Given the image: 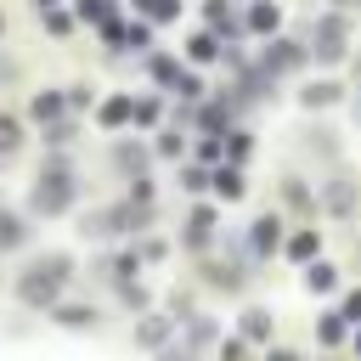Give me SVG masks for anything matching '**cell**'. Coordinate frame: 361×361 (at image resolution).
I'll return each instance as SVG.
<instances>
[{
  "label": "cell",
  "instance_id": "2",
  "mask_svg": "<svg viewBox=\"0 0 361 361\" xmlns=\"http://www.w3.org/2000/svg\"><path fill=\"white\" fill-rule=\"evenodd\" d=\"M68 203H73V180H68L62 164H51V169L39 175V186H34V209H39V214H62Z\"/></svg>",
  "mask_w": 361,
  "mask_h": 361
},
{
  "label": "cell",
  "instance_id": "24",
  "mask_svg": "<svg viewBox=\"0 0 361 361\" xmlns=\"http://www.w3.org/2000/svg\"><path fill=\"white\" fill-rule=\"evenodd\" d=\"M175 85H180V96H186V102H192V96H203V85H197V79H192V73H180V79H175Z\"/></svg>",
  "mask_w": 361,
  "mask_h": 361
},
{
  "label": "cell",
  "instance_id": "28",
  "mask_svg": "<svg viewBox=\"0 0 361 361\" xmlns=\"http://www.w3.org/2000/svg\"><path fill=\"white\" fill-rule=\"evenodd\" d=\"M265 361H299V355H293V350H271Z\"/></svg>",
  "mask_w": 361,
  "mask_h": 361
},
{
  "label": "cell",
  "instance_id": "18",
  "mask_svg": "<svg viewBox=\"0 0 361 361\" xmlns=\"http://www.w3.org/2000/svg\"><path fill=\"white\" fill-rule=\"evenodd\" d=\"M79 11H85L90 23H102V28H107V11H113V6H107V0H79Z\"/></svg>",
  "mask_w": 361,
  "mask_h": 361
},
{
  "label": "cell",
  "instance_id": "3",
  "mask_svg": "<svg viewBox=\"0 0 361 361\" xmlns=\"http://www.w3.org/2000/svg\"><path fill=\"white\" fill-rule=\"evenodd\" d=\"M344 34H350L344 17L327 11V17H316V28H310V51H316L322 62H338V56H344Z\"/></svg>",
  "mask_w": 361,
  "mask_h": 361
},
{
  "label": "cell",
  "instance_id": "11",
  "mask_svg": "<svg viewBox=\"0 0 361 361\" xmlns=\"http://www.w3.org/2000/svg\"><path fill=\"white\" fill-rule=\"evenodd\" d=\"M56 113H62V96H51V90H45V96H34V118H39V124H45V118H56Z\"/></svg>",
  "mask_w": 361,
  "mask_h": 361
},
{
  "label": "cell",
  "instance_id": "20",
  "mask_svg": "<svg viewBox=\"0 0 361 361\" xmlns=\"http://www.w3.org/2000/svg\"><path fill=\"white\" fill-rule=\"evenodd\" d=\"M209 56H214V39L197 34V39H192V62H209Z\"/></svg>",
  "mask_w": 361,
  "mask_h": 361
},
{
  "label": "cell",
  "instance_id": "4",
  "mask_svg": "<svg viewBox=\"0 0 361 361\" xmlns=\"http://www.w3.org/2000/svg\"><path fill=\"white\" fill-rule=\"evenodd\" d=\"M305 62V51L293 45V39H276L271 51H265V73H288V68H299Z\"/></svg>",
  "mask_w": 361,
  "mask_h": 361
},
{
  "label": "cell",
  "instance_id": "12",
  "mask_svg": "<svg viewBox=\"0 0 361 361\" xmlns=\"http://www.w3.org/2000/svg\"><path fill=\"white\" fill-rule=\"evenodd\" d=\"M243 333H248V338H265V333H271V316H265V310H248V316H243Z\"/></svg>",
  "mask_w": 361,
  "mask_h": 361
},
{
  "label": "cell",
  "instance_id": "8",
  "mask_svg": "<svg viewBox=\"0 0 361 361\" xmlns=\"http://www.w3.org/2000/svg\"><path fill=\"white\" fill-rule=\"evenodd\" d=\"M333 282H338V276H333V265H310V271H305V288H310V293H327Z\"/></svg>",
  "mask_w": 361,
  "mask_h": 361
},
{
  "label": "cell",
  "instance_id": "19",
  "mask_svg": "<svg viewBox=\"0 0 361 361\" xmlns=\"http://www.w3.org/2000/svg\"><path fill=\"white\" fill-rule=\"evenodd\" d=\"M333 96H338V85H316V90H305V102H310V107H327Z\"/></svg>",
  "mask_w": 361,
  "mask_h": 361
},
{
  "label": "cell",
  "instance_id": "21",
  "mask_svg": "<svg viewBox=\"0 0 361 361\" xmlns=\"http://www.w3.org/2000/svg\"><path fill=\"white\" fill-rule=\"evenodd\" d=\"M327 209L344 214V209H350V186H327Z\"/></svg>",
  "mask_w": 361,
  "mask_h": 361
},
{
  "label": "cell",
  "instance_id": "26",
  "mask_svg": "<svg viewBox=\"0 0 361 361\" xmlns=\"http://www.w3.org/2000/svg\"><path fill=\"white\" fill-rule=\"evenodd\" d=\"M220 361H243V344H220Z\"/></svg>",
  "mask_w": 361,
  "mask_h": 361
},
{
  "label": "cell",
  "instance_id": "22",
  "mask_svg": "<svg viewBox=\"0 0 361 361\" xmlns=\"http://www.w3.org/2000/svg\"><path fill=\"white\" fill-rule=\"evenodd\" d=\"M322 338L338 344V338H344V316H327V322H322Z\"/></svg>",
  "mask_w": 361,
  "mask_h": 361
},
{
  "label": "cell",
  "instance_id": "29",
  "mask_svg": "<svg viewBox=\"0 0 361 361\" xmlns=\"http://www.w3.org/2000/svg\"><path fill=\"white\" fill-rule=\"evenodd\" d=\"M34 6H39V11H51V6H56V0H34Z\"/></svg>",
  "mask_w": 361,
  "mask_h": 361
},
{
  "label": "cell",
  "instance_id": "7",
  "mask_svg": "<svg viewBox=\"0 0 361 361\" xmlns=\"http://www.w3.org/2000/svg\"><path fill=\"white\" fill-rule=\"evenodd\" d=\"M130 113H135V102H130V96H113V102L102 107V124H124Z\"/></svg>",
  "mask_w": 361,
  "mask_h": 361
},
{
  "label": "cell",
  "instance_id": "16",
  "mask_svg": "<svg viewBox=\"0 0 361 361\" xmlns=\"http://www.w3.org/2000/svg\"><path fill=\"white\" fill-rule=\"evenodd\" d=\"M288 254H293V259H310V254H316V231H299V237L288 243Z\"/></svg>",
  "mask_w": 361,
  "mask_h": 361
},
{
  "label": "cell",
  "instance_id": "13",
  "mask_svg": "<svg viewBox=\"0 0 361 361\" xmlns=\"http://www.w3.org/2000/svg\"><path fill=\"white\" fill-rule=\"evenodd\" d=\"M17 141H23L17 118H6V113H0V152H17Z\"/></svg>",
  "mask_w": 361,
  "mask_h": 361
},
{
  "label": "cell",
  "instance_id": "27",
  "mask_svg": "<svg viewBox=\"0 0 361 361\" xmlns=\"http://www.w3.org/2000/svg\"><path fill=\"white\" fill-rule=\"evenodd\" d=\"M164 361H192V350L180 344V350H164Z\"/></svg>",
  "mask_w": 361,
  "mask_h": 361
},
{
  "label": "cell",
  "instance_id": "17",
  "mask_svg": "<svg viewBox=\"0 0 361 361\" xmlns=\"http://www.w3.org/2000/svg\"><path fill=\"white\" fill-rule=\"evenodd\" d=\"M135 6H141V11H147V17H158V23H164V17H175V11H180V6H175V0H135Z\"/></svg>",
  "mask_w": 361,
  "mask_h": 361
},
{
  "label": "cell",
  "instance_id": "6",
  "mask_svg": "<svg viewBox=\"0 0 361 361\" xmlns=\"http://www.w3.org/2000/svg\"><path fill=\"white\" fill-rule=\"evenodd\" d=\"M209 226H214V214H209V209H197V214L186 220V243H192V248H203V243H209Z\"/></svg>",
  "mask_w": 361,
  "mask_h": 361
},
{
  "label": "cell",
  "instance_id": "14",
  "mask_svg": "<svg viewBox=\"0 0 361 361\" xmlns=\"http://www.w3.org/2000/svg\"><path fill=\"white\" fill-rule=\"evenodd\" d=\"M248 23H254L259 34H271V28H276V6H254V11H248Z\"/></svg>",
  "mask_w": 361,
  "mask_h": 361
},
{
  "label": "cell",
  "instance_id": "23",
  "mask_svg": "<svg viewBox=\"0 0 361 361\" xmlns=\"http://www.w3.org/2000/svg\"><path fill=\"white\" fill-rule=\"evenodd\" d=\"M164 333H169V322H147V327H141V344H158Z\"/></svg>",
  "mask_w": 361,
  "mask_h": 361
},
{
  "label": "cell",
  "instance_id": "10",
  "mask_svg": "<svg viewBox=\"0 0 361 361\" xmlns=\"http://www.w3.org/2000/svg\"><path fill=\"white\" fill-rule=\"evenodd\" d=\"M214 192H220V197H243V175H237V169H220V175H214Z\"/></svg>",
  "mask_w": 361,
  "mask_h": 361
},
{
  "label": "cell",
  "instance_id": "15",
  "mask_svg": "<svg viewBox=\"0 0 361 361\" xmlns=\"http://www.w3.org/2000/svg\"><path fill=\"white\" fill-rule=\"evenodd\" d=\"M254 248H276V220H254Z\"/></svg>",
  "mask_w": 361,
  "mask_h": 361
},
{
  "label": "cell",
  "instance_id": "9",
  "mask_svg": "<svg viewBox=\"0 0 361 361\" xmlns=\"http://www.w3.org/2000/svg\"><path fill=\"white\" fill-rule=\"evenodd\" d=\"M56 322H68V327H90V322H96V310H90V305H62V310H56Z\"/></svg>",
  "mask_w": 361,
  "mask_h": 361
},
{
  "label": "cell",
  "instance_id": "25",
  "mask_svg": "<svg viewBox=\"0 0 361 361\" xmlns=\"http://www.w3.org/2000/svg\"><path fill=\"white\" fill-rule=\"evenodd\" d=\"M344 322H361V293H350V299H344Z\"/></svg>",
  "mask_w": 361,
  "mask_h": 361
},
{
  "label": "cell",
  "instance_id": "5",
  "mask_svg": "<svg viewBox=\"0 0 361 361\" xmlns=\"http://www.w3.org/2000/svg\"><path fill=\"white\" fill-rule=\"evenodd\" d=\"M23 237H28V226H23L11 209H0V248H17Z\"/></svg>",
  "mask_w": 361,
  "mask_h": 361
},
{
  "label": "cell",
  "instance_id": "1",
  "mask_svg": "<svg viewBox=\"0 0 361 361\" xmlns=\"http://www.w3.org/2000/svg\"><path fill=\"white\" fill-rule=\"evenodd\" d=\"M62 276H68V259H62V254H45V259L23 276V299H28V305H51L56 288H62Z\"/></svg>",
  "mask_w": 361,
  "mask_h": 361
}]
</instances>
